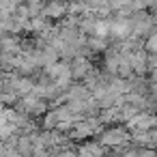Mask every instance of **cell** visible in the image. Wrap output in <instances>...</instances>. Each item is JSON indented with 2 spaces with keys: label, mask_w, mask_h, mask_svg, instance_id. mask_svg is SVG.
<instances>
[{
  "label": "cell",
  "mask_w": 157,
  "mask_h": 157,
  "mask_svg": "<svg viewBox=\"0 0 157 157\" xmlns=\"http://www.w3.org/2000/svg\"><path fill=\"white\" fill-rule=\"evenodd\" d=\"M146 56H148V54H144L140 48L127 54V60H129V65H131V69H133V73H136V75H142V73H146V71H148Z\"/></svg>",
  "instance_id": "obj_5"
},
{
  "label": "cell",
  "mask_w": 157,
  "mask_h": 157,
  "mask_svg": "<svg viewBox=\"0 0 157 157\" xmlns=\"http://www.w3.org/2000/svg\"><path fill=\"white\" fill-rule=\"evenodd\" d=\"M63 13H65V7L58 2H52L50 7H45V15H50V17H60Z\"/></svg>",
  "instance_id": "obj_10"
},
{
  "label": "cell",
  "mask_w": 157,
  "mask_h": 157,
  "mask_svg": "<svg viewBox=\"0 0 157 157\" xmlns=\"http://www.w3.org/2000/svg\"><path fill=\"white\" fill-rule=\"evenodd\" d=\"M99 142L103 146H112V148H125L131 142V131L127 127H110L103 129L99 133Z\"/></svg>",
  "instance_id": "obj_2"
},
{
  "label": "cell",
  "mask_w": 157,
  "mask_h": 157,
  "mask_svg": "<svg viewBox=\"0 0 157 157\" xmlns=\"http://www.w3.org/2000/svg\"><path fill=\"white\" fill-rule=\"evenodd\" d=\"M78 157H105L103 144L101 142H86L78 146Z\"/></svg>",
  "instance_id": "obj_7"
},
{
  "label": "cell",
  "mask_w": 157,
  "mask_h": 157,
  "mask_svg": "<svg viewBox=\"0 0 157 157\" xmlns=\"http://www.w3.org/2000/svg\"><path fill=\"white\" fill-rule=\"evenodd\" d=\"M71 71H73V80H84L93 71V65L84 54H78L71 58Z\"/></svg>",
  "instance_id": "obj_4"
},
{
  "label": "cell",
  "mask_w": 157,
  "mask_h": 157,
  "mask_svg": "<svg viewBox=\"0 0 157 157\" xmlns=\"http://www.w3.org/2000/svg\"><path fill=\"white\" fill-rule=\"evenodd\" d=\"M58 123H60V112H58V108H54V110H50V112L43 114V127H45V129H56Z\"/></svg>",
  "instance_id": "obj_9"
},
{
  "label": "cell",
  "mask_w": 157,
  "mask_h": 157,
  "mask_svg": "<svg viewBox=\"0 0 157 157\" xmlns=\"http://www.w3.org/2000/svg\"><path fill=\"white\" fill-rule=\"evenodd\" d=\"M144 48H146V52H153V54H157V33H153V35L146 39Z\"/></svg>",
  "instance_id": "obj_11"
},
{
  "label": "cell",
  "mask_w": 157,
  "mask_h": 157,
  "mask_svg": "<svg viewBox=\"0 0 157 157\" xmlns=\"http://www.w3.org/2000/svg\"><path fill=\"white\" fill-rule=\"evenodd\" d=\"M90 97H93V93L86 84H71L67 88V95H65L67 101H86Z\"/></svg>",
  "instance_id": "obj_6"
},
{
  "label": "cell",
  "mask_w": 157,
  "mask_h": 157,
  "mask_svg": "<svg viewBox=\"0 0 157 157\" xmlns=\"http://www.w3.org/2000/svg\"><path fill=\"white\" fill-rule=\"evenodd\" d=\"M86 48L90 50V54H93V52H108L110 43H108V39H105V37H99V35H90V37L86 39Z\"/></svg>",
  "instance_id": "obj_8"
},
{
  "label": "cell",
  "mask_w": 157,
  "mask_h": 157,
  "mask_svg": "<svg viewBox=\"0 0 157 157\" xmlns=\"http://www.w3.org/2000/svg\"><path fill=\"white\" fill-rule=\"evenodd\" d=\"M157 127V116L148 114V112H138L131 121H127V129L133 133V131H148V129H155Z\"/></svg>",
  "instance_id": "obj_3"
},
{
  "label": "cell",
  "mask_w": 157,
  "mask_h": 157,
  "mask_svg": "<svg viewBox=\"0 0 157 157\" xmlns=\"http://www.w3.org/2000/svg\"><path fill=\"white\" fill-rule=\"evenodd\" d=\"M13 108H17V110H20L22 114H26V116H41V114L48 112L50 103H48V99L39 97L37 93H30V95L20 97V101H17Z\"/></svg>",
  "instance_id": "obj_1"
}]
</instances>
